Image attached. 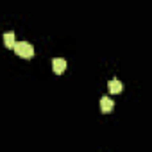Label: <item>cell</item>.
Segmentation results:
<instances>
[{
	"label": "cell",
	"instance_id": "cell-4",
	"mask_svg": "<svg viewBox=\"0 0 152 152\" xmlns=\"http://www.w3.org/2000/svg\"><path fill=\"white\" fill-rule=\"evenodd\" d=\"M122 90H124V84H122L118 79H113V81H109V93L116 95V93H120Z\"/></svg>",
	"mask_w": 152,
	"mask_h": 152
},
{
	"label": "cell",
	"instance_id": "cell-2",
	"mask_svg": "<svg viewBox=\"0 0 152 152\" xmlns=\"http://www.w3.org/2000/svg\"><path fill=\"white\" fill-rule=\"evenodd\" d=\"M66 59H63V57H56V59H52V70H54V73H57V75H61L64 70H66Z\"/></svg>",
	"mask_w": 152,
	"mask_h": 152
},
{
	"label": "cell",
	"instance_id": "cell-3",
	"mask_svg": "<svg viewBox=\"0 0 152 152\" xmlns=\"http://www.w3.org/2000/svg\"><path fill=\"white\" fill-rule=\"evenodd\" d=\"M113 107H115V102H113L109 97H102V99H100V111H102V113H111Z\"/></svg>",
	"mask_w": 152,
	"mask_h": 152
},
{
	"label": "cell",
	"instance_id": "cell-1",
	"mask_svg": "<svg viewBox=\"0 0 152 152\" xmlns=\"http://www.w3.org/2000/svg\"><path fill=\"white\" fill-rule=\"evenodd\" d=\"M13 50L16 52V56H20V57H23V59H31V57L34 56V47H32L31 43H27V41H18V43H15Z\"/></svg>",
	"mask_w": 152,
	"mask_h": 152
},
{
	"label": "cell",
	"instance_id": "cell-5",
	"mask_svg": "<svg viewBox=\"0 0 152 152\" xmlns=\"http://www.w3.org/2000/svg\"><path fill=\"white\" fill-rule=\"evenodd\" d=\"M15 32H6L4 34V45L7 47V48H13L15 47Z\"/></svg>",
	"mask_w": 152,
	"mask_h": 152
}]
</instances>
